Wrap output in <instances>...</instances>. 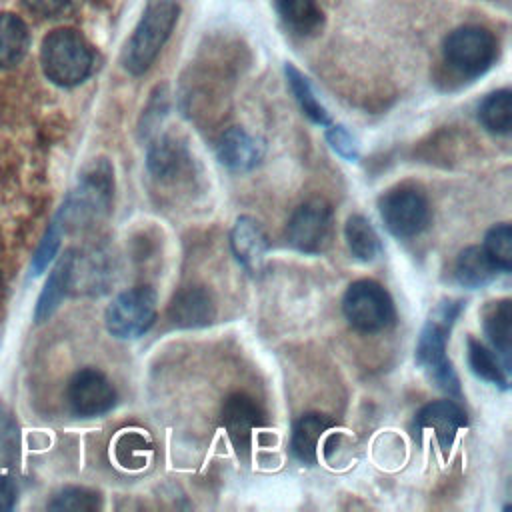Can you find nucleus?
<instances>
[{
    "mask_svg": "<svg viewBox=\"0 0 512 512\" xmlns=\"http://www.w3.org/2000/svg\"><path fill=\"white\" fill-rule=\"evenodd\" d=\"M464 306L466 302L460 298H442L422 326L414 350L416 364L422 372L452 398L460 396V380L446 354V344Z\"/></svg>",
    "mask_w": 512,
    "mask_h": 512,
    "instance_id": "f257e3e1",
    "label": "nucleus"
},
{
    "mask_svg": "<svg viewBox=\"0 0 512 512\" xmlns=\"http://www.w3.org/2000/svg\"><path fill=\"white\" fill-rule=\"evenodd\" d=\"M114 194V172L108 160H94L80 176L76 188L66 196L56 214V222L66 230L88 228L106 216Z\"/></svg>",
    "mask_w": 512,
    "mask_h": 512,
    "instance_id": "f03ea898",
    "label": "nucleus"
},
{
    "mask_svg": "<svg viewBox=\"0 0 512 512\" xmlns=\"http://www.w3.org/2000/svg\"><path fill=\"white\" fill-rule=\"evenodd\" d=\"M178 0H146L140 20L122 52V66L132 76L150 70L178 22Z\"/></svg>",
    "mask_w": 512,
    "mask_h": 512,
    "instance_id": "7ed1b4c3",
    "label": "nucleus"
},
{
    "mask_svg": "<svg viewBox=\"0 0 512 512\" xmlns=\"http://www.w3.org/2000/svg\"><path fill=\"white\" fill-rule=\"evenodd\" d=\"M40 64L50 82L70 88L82 84L90 76L94 52L78 30L58 28L42 40Z\"/></svg>",
    "mask_w": 512,
    "mask_h": 512,
    "instance_id": "20e7f679",
    "label": "nucleus"
},
{
    "mask_svg": "<svg viewBox=\"0 0 512 512\" xmlns=\"http://www.w3.org/2000/svg\"><path fill=\"white\" fill-rule=\"evenodd\" d=\"M498 56L494 34L476 24L454 28L442 42L444 64L460 78L474 80L486 74Z\"/></svg>",
    "mask_w": 512,
    "mask_h": 512,
    "instance_id": "39448f33",
    "label": "nucleus"
},
{
    "mask_svg": "<svg viewBox=\"0 0 512 512\" xmlns=\"http://www.w3.org/2000/svg\"><path fill=\"white\" fill-rule=\"evenodd\" d=\"M342 312L348 324L360 332L374 334L394 322V302L376 280L352 282L342 298Z\"/></svg>",
    "mask_w": 512,
    "mask_h": 512,
    "instance_id": "423d86ee",
    "label": "nucleus"
},
{
    "mask_svg": "<svg viewBox=\"0 0 512 512\" xmlns=\"http://www.w3.org/2000/svg\"><path fill=\"white\" fill-rule=\"evenodd\" d=\"M158 300L152 286H134L120 292L106 308V330L120 340L140 338L156 320Z\"/></svg>",
    "mask_w": 512,
    "mask_h": 512,
    "instance_id": "0eeeda50",
    "label": "nucleus"
},
{
    "mask_svg": "<svg viewBox=\"0 0 512 512\" xmlns=\"http://www.w3.org/2000/svg\"><path fill=\"white\" fill-rule=\"evenodd\" d=\"M384 226L396 238H414L430 222V204L422 190L414 186H396L378 200Z\"/></svg>",
    "mask_w": 512,
    "mask_h": 512,
    "instance_id": "6e6552de",
    "label": "nucleus"
},
{
    "mask_svg": "<svg viewBox=\"0 0 512 512\" xmlns=\"http://www.w3.org/2000/svg\"><path fill=\"white\" fill-rule=\"evenodd\" d=\"M334 212L324 198L302 202L286 224L288 242L304 254H320L332 240Z\"/></svg>",
    "mask_w": 512,
    "mask_h": 512,
    "instance_id": "1a4fd4ad",
    "label": "nucleus"
},
{
    "mask_svg": "<svg viewBox=\"0 0 512 512\" xmlns=\"http://www.w3.org/2000/svg\"><path fill=\"white\" fill-rule=\"evenodd\" d=\"M68 402L74 414L92 418L114 408L116 390L100 370L82 368L68 384Z\"/></svg>",
    "mask_w": 512,
    "mask_h": 512,
    "instance_id": "9d476101",
    "label": "nucleus"
},
{
    "mask_svg": "<svg viewBox=\"0 0 512 512\" xmlns=\"http://www.w3.org/2000/svg\"><path fill=\"white\" fill-rule=\"evenodd\" d=\"M468 426L464 408L452 400H436L422 406L414 416V432L418 436L430 434L442 452H448L462 428Z\"/></svg>",
    "mask_w": 512,
    "mask_h": 512,
    "instance_id": "9b49d317",
    "label": "nucleus"
},
{
    "mask_svg": "<svg viewBox=\"0 0 512 512\" xmlns=\"http://www.w3.org/2000/svg\"><path fill=\"white\" fill-rule=\"evenodd\" d=\"M220 422L228 440L240 454L250 450L254 432L264 426V412L254 398L236 392L224 400Z\"/></svg>",
    "mask_w": 512,
    "mask_h": 512,
    "instance_id": "f8f14e48",
    "label": "nucleus"
},
{
    "mask_svg": "<svg viewBox=\"0 0 512 512\" xmlns=\"http://www.w3.org/2000/svg\"><path fill=\"white\" fill-rule=\"evenodd\" d=\"M166 314L178 328H202L216 320V302L204 286H186L172 296Z\"/></svg>",
    "mask_w": 512,
    "mask_h": 512,
    "instance_id": "ddd939ff",
    "label": "nucleus"
},
{
    "mask_svg": "<svg viewBox=\"0 0 512 512\" xmlns=\"http://www.w3.org/2000/svg\"><path fill=\"white\" fill-rule=\"evenodd\" d=\"M192 166V154L188 146L174 134H162L148 144L146 168L158 180H176L184 176Z\"/></svg>",
    "mask_w": 512,
    "mask_h": 512,
    "instance_id": "4468645a",
    "label": "nucleus"
},
{
    "mask_svg": "<svg viewBox=\"0 0 512 512\" xmlns=\"http://www.w3.org/2000/svg\"><path fill=\"white\" fill-rule=\"evenodd\" d=\"M220 164L232 172H248L256 168L264 156V144L240 126L224 130L216 144Z\"/></svg>",
    "mask_w": 512,
    "mask_h": 512,
    "instance_id": "2eb2a0df",
    "label": "nucleus"
},
{
    "mask_svg": "<svg viewBox=\"0 0 512 512\" xmlns=\"http://www.w3.org/2000/svg\"><path fill=\"white\" fill-rule=\"evenodd\" d=\"M230 248L236 260L250 272L260 274L270 250L262 226L252 216H238L230 230Z\"/></svg>",
    "mask_w": 512,
    "mask_h": 512,
    "instance_id": "dca6fc26",
    "label": "nucleus"
},
{
    "mask_svg": "<svg viewBox=\"0 0 512 512\" xmlns=\"http://www.w3.org/2000/svg\"><path fill=\"white\" fill-rule=\"evenodd\" d=\"M334 428V422L318 412L302 414L294 426L290 436V450L294 458L306 466H312L318 462L320 444L326 438V434Z\"/></svg>",
    "mask_w": 512,
    "mask_h": 512,
    "instance_id": "f3484780",
    "label": "nucleus"
},
{
    "mask_svg": "<svg viewBox=\"0 0 512 512\" xmlns=\"http://www.w3.org/2000/svg\"><path fill=\"white\" fill-rule=\"evenodd\" d=\"M484 334L500 358L504 368L510 372L512 360V302L508 298L488 302L482 310Z\"/></svg>",
    "mask_w": 512,
    "mask_h": 512,
    "instance_id": "a211bd4d",
    "label": "nucleus"
},
{
    "mask_svg": "<svg viewBox=\"0 0 512 512\" xmlns=\"http://www.w3.org/2000/svg\"><path fill=\"white\" fill-rule=\"evenodd\" d=\"M286 32L298 38H312L324 28V12L316 0H272Z\"/></svg>",
    "mask_w": 512,
    "mask_h": 512,
    "instance_id": "6ab92c4d",
    "label": "nucleus"
},
{
    "mask_svg": "<svg viewBox=\"0 0 512 512\" xmlns=\"http://www.w3.org/2000/svg\"><path fill=\"white\" fill-rule=\"evenodd\" d=\"M72 262H74V252H66L56 262L54 270L50 272V276L38 296V304L34 310L36 322L48 320L54 314V310L58 308V304L62 302V298L66 296V292L72 284Z\"/></svg>",
    "mask_w": 512,
    "mask_h": 512,
    "instance_id": "aec40b11",
    "label": "nucleus"
},
{
    "mask_svg": "<svg viewBox=\"0 0 512 512\" xmlns=\"http://www.w3.org/2000/svg\"><path fill=\"white\" fill-rule=\"evenodd\" d=\"M30 46V32L26 22L12 14H0V68H14L18 66Z\"/></svg>",
    "mask_w": 512,
    "mask_h": 512,
    "instance_id": "412c9836",
    "label": "nucleus"
},
{
    "mask_svg": "<svg viewBox=\"0 0 512 512\" xmlns=\"http://www.w3.org/2000/svg\"><path fill=\"white\" fill-rule=\"evenodd\" d=\"M454 276L464 288H482L498 276V268L490 262L484 248L468 246L464 248L454 262Z\"/></svg>",
    "mask_w": 512,
    "mask_h": 512,
    "instance_id": "4be33fe9",
    "label": "nucleus"
},
{
    "mask_svg": "<svg viewBox=\"0 0 512 512\" xmlns=\"http://www.w3.org/2000/svg\"><path fill=\"white\" fill-rule=\"evenodd\" d=\"M466 358H468L470 372L476 378H480L500 390H508L510 372L504 368V364L500 362V358L494 354L492 348L484 346L480 340L470 336L466 340Z\"/></svg>",
    "mask_w": 512,
    "mask_h": 512,
    "instance_id": "5701e85b",
    "label": "nucleus"
},
{
    "mask_svg": "<svg viewBox=\"0 0 512 512\" xmlns=\"http://www.w3.org/2000/svg\"><path fill=\"white\" fill-rule=\"evenodd\" d=\"M284 76L288 82V88L296 100V104L300 106L302 114L316 126H328L330 124V114L324 108V104L318 100L310 80L290 62L284 64Z\"/></svg>",
    "mask_w": 512,
    "mask_h": 512,
    "instance_id": "b1692460",
    "label": "nucleus"
},
{
    "mask_svg": "<svg viewBox=\"0 0 512 512\" xmlns=\"http://www.w3.org/2000/svg\"><path fill=\"white\" fill-rule=\"evenodd\" d=\"M344 238L350 254L360 262H372L380 256L382 244L372 222L362 214H352L344 224Z\"/></svg>",
    "mask_w": 512,
    "mask_h": 512,
    "instance_id": "393cba45",
    "label": "nucleus"
},
{
    "mask_svg": "<svg viewBox=\"0 0 512 512\" xmlns=\"http://www.w3.org/2000/svg\"><path fill=\"white\" fill-rule=\"evenodd\" d=\"M480 124L498 136H506L512 130V92L508 88L488 94L478 106Z\"/></svg>",
    "mask_w": 512,
    "mask_h": 512,
    "instance_id": "a878e982",
    "label": "nucleus"
},
{
    "mask_svg": "<svg viewBox=\"0 0 512 512\" xmlns=\"http://www.w3.org/2000/svg\"><path fill=\"white\" fill-rule=\"evenodd\" d=\"M482 248L498 272L512 270V228L508 222L494 224L486 232Z\"/></svg>",
    "mask_w": 512,
    "mask_h": 512,
    "instance_id": "bb28decb",
    "label": "nucleus"
},
{
    "mask_svg": "<svg viewBox=\"0 0 512 512\" xmlns=\"http://www.w3.org/2000/svg\"><path fill=\"white\" fill-rule=\"evenodd\" d=\"M100 506H102L100 494L82 486H66L60 492H56L48 502L50 510H74V512H90V510H98Z\"/></svg>",
    "mask_w": 512,
    "mask_h": 512,
    "instance_id": "cd10ccee",
    "label": "nucleus"
},
{
    "mask_svg": "<svg viewBox=\"0 0 512 512\" xmlns=\"http://www.w3.org/2000/svg\"><path fill=\"white\" fill-rule=\"evenodd\" d=\"M62 234L64 232H62V228L58 226L56 220L46 228V232H44V236H42V240H40V244H38V248L34 252V258H32V274L34 276L44 272L46 266L54 260V256H56V252L60 248Z\"/></svg>",
    "mask_w": 512,
    "mask_h": 512,
    "instance_id": "c85d7f7f",
    "label": "nucleus"
},
{
    "mask_svg": "<svg viewBox=\"0 0 512 512\" xmlns=\"http://www.w3.org/2000/svg\"><path fill=\"white\" fill-rule=\"evenodd\" d=\"M326 142L330 144V148L340 156L344 158L346 162H358L360 158V150H358V144H356V138L350 134V130L342 124H328L326 126Z\"/></svg>",
    "mask_w": 512,
    "mask_h": 512,
    "instance_id": "c756f323",
    "label": "nucleus"
},
{
    "mask_svg": "<svg viewBox=\"0 0 512 512\" xmlns=\"http://www.w3.org/2000/svg\"><path fill=\"white\" fill-rule=\"evenodd\" d=\"M168 112V94L166 88L158 86L156 92L152 94L148 106L144 108L142 120H140V134L144 138H150L156 132V126L160 124V120L166 116Z\"/></svg>",
    "mask_w": 512,
    "mask_h": 512,
    "instance_id": "7c9ffc66",
    "label": "nucleus"
},
{
    "mask_svg": "<svg viewBox=\"0 0 512 512\" xmlns=\"http://www.w3.org/2000/svg\"><path fill=\"white\" fill-rule=\"evenodd\" d=\"M72 0H22V4L38 14V16H56L60 14Z\"/></svg>",
    "mask_w": 512,
    "mask_h": 512,
    "instance_id": "2f4dec72",
    "label": "nucleus"
},
{
    "mask_svg": "<svg viewBox=\"0 0 512 512\" xmlns=\"http://www.w3.org/2000/svg\"><path fill=\"white\" fill-rule=\"evenodd\" d=\"M16 484L10 476L0 474V512L10 510L16 502Z\"/></svg>",
    "mask_w": 512,
    "mask_h": 512,
    "instance_id": "473e14b6",
    "label": "nucleus"
}]
</instances>
